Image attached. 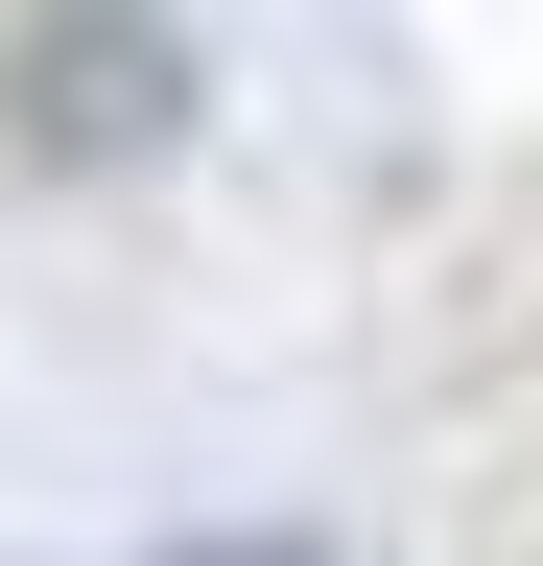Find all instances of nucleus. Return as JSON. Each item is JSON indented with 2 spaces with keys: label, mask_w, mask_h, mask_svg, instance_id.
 <instances>
[{
  "label": "nucleus",
  "mask_w": 543,
  "mask_h": 566,
  "mask_svg": "<svg viewBox=\"0 0 543 566\" xmlns=\"http://www.w3.org/2000/svg\"><path fill=\"white\" fill-rule=\"evenodd\" d=\"M189 118H213V48H189L166 0H48V24L0 48V142H24V166H166Z\"/></svg>",
  "instance_id": "nucleus-1"
},
{
  "label": "nucleus",
  "mask_w": 543,
  "mask_h": 566,
  "mask_svg": "<svg viewBox=\"0 0 543 566\" xmlns=\"http://www.w3.org/2000/svg\"><path fill=\"white\" fill-rule=\"evenodd\" d=\"M166 566H331V543H166Z\"/></svg>",
  "instance_id": "nucleus-2"
}]
</instances>
